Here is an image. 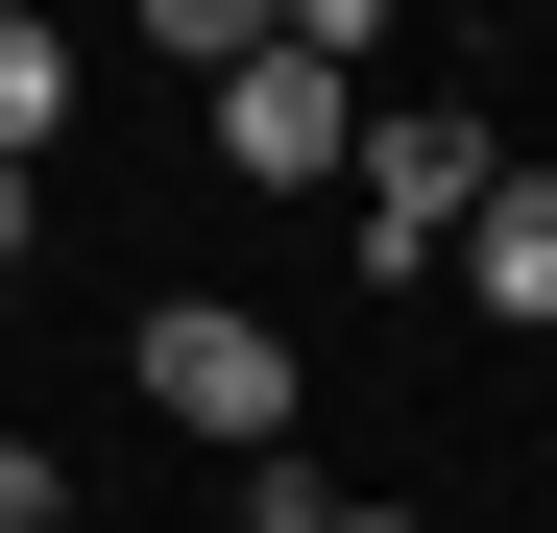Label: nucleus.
Here are the masks:
<instances>
[{
	"mask_svg": "<svg viewBox=\"0 0 557 533\" xmlns=\"http://www.w3.org/2000/svg\"><path fill=\"white\" fill-rule=\"evenodd\" d=\"M195 49H219V170H243V195H315V170L363 146V73H315L292 25H219V0H195Z\"/></svg>",
	"mask_w": 557,
	"mask_h": 533,
	"instance_id": "1",
	"label": "nucleus"
},
{
	"mask_svg": "<svg viewBox=\"0 0 557 533\" xmlns=\"http://www.w3.org/2000/svg\"><path fill=\"white\" fill-rule=\"evenodd\" d=\"M339 170H363V243H388V266H436L460 219L509 195V146H485V98H363V146H339Z\"/></svg>",
	"mask_w": 557,
	"mask_h": 533,
	"instance_id": "2",
	"label": "nucleus"
},
{
	"mask_svg": "<svg viewBox=\"0 0 557 533\" xmlns=\"http://www.w3.org/2000/svg\"><path fill=\"white\" fill-rule=\"evenodd\" d=\"M146 412L219 436V461H267V436H292V339H267L243 292H170V315H146Z\"/></svg>",
	"mask_w": 557,
	"mask_h": 533,
	"instance_id": "3",
	"label": "nucleus"
},
{
	"mask_svg": "<svg viewBox=\"0 0 557 533\" xmlns=\"http://www.w3.org/2000/svg\"><path fill=\"white\" fill-rule=\"evenodd\" d=\"M460 292H485L509 339L557 315V170H509V195H485V219H460Z\"/></svg>",
	"mask_w": 557,
	"mask_h": 533,
	"instance_id": "4",
	"label": "nucleus"
},
{
	"mask_svg": "<svg viewBox=\"0 0 557 533\" xmlns=\"http://www.w3.org/2000/svg\"><path fill=\"white\" fill-rule=\"evenodd\" d=\"M49 122H73V25H25V0H0V170H25Z\"/></svg>",
	"mask_w": 557,
	"mask_h": 533,
	"instance_id": "5",
	"label": "nucleus"
},
{
	"mask_svg": "<svg viewBox=\"0 0 557 533\" xmlns=\"http://www.w3.org/2000/svg\"><path fill=\"white\" fill-rule=\"evenodd\" d=\"M25 243H49V219H25V170H0V266H25Z\"/></svg>",
	"mask_w": 557,
	"mask_h": 533,
	"instance_id": "6",
	"label": "nucleus"
},
{
	"mask_svg": "<svg viewBox=\"0 0 557 533\" xmlns=\"http://www.w3.org/2000/svg\"><path fill=\"white\" fill-rule=\"evenodd\" d=\"M315 533H436V509H315Z\"/></svg>",
	"mask_w": 557,
	"mask_h": 533,
	"instance_id": "7",
	"label": "nucleus"
}]
</instances>
